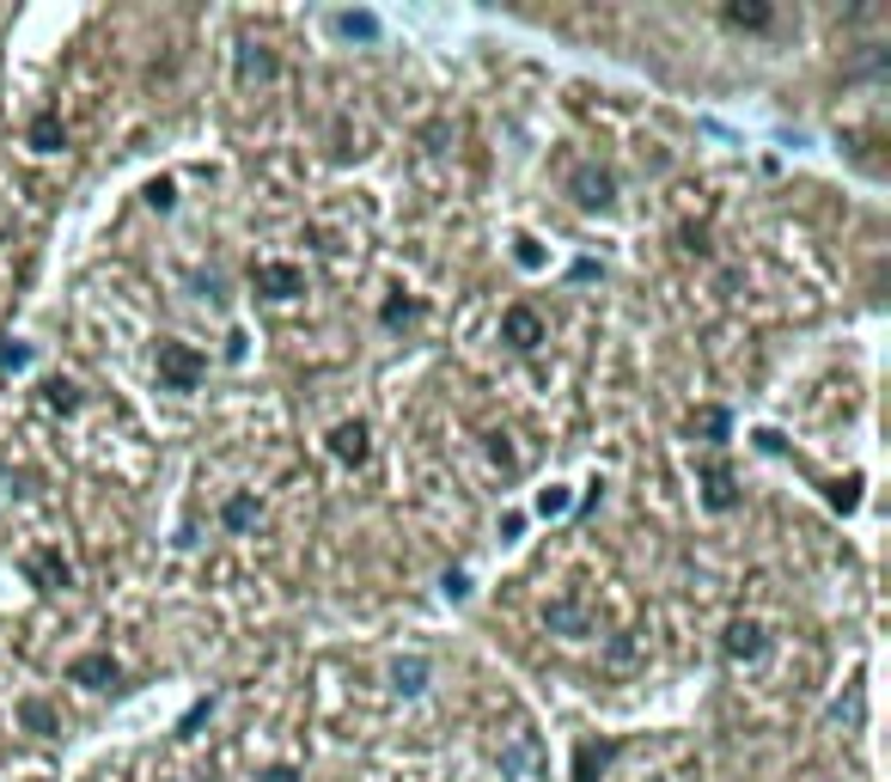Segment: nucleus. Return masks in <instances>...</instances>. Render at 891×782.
Returning <instances> with one entry per match:
<instances>
[{
  "mask_svg": "<svg viewBox=\"0 0 891 782\" xmlns=\"http://www.w3.org/2000/svg\"><path fill=\"white\" fill-rule=\"evenodd\" d=\"M159 379L171 385V392H196L202 379V355L190 343H159Z\"/></svg>",
  "mask_w": 891,
  "mask_h": 782,
  "instance_id": "obj_1",
  "label": "nucleus"
},
{
  "mask_svg": "<svg viewBox=\"0 0 891 782\" xmlns=\"http://www.w3.org/2000/svg\"><path fill=\"white\" fill-rule=\"evenodd\" d=\"M575 202H580V208H611V202H616V178L604 172V165H580V172H575Z\"/></svg>",
  "mask_w": 891,
  "mask_h": 782,
  "instance_id": "obj_2",
  "label": "nucleus"
},
{
  "mask_svg": "<svg viewBox=\"0 0 891 782\" xmlns=\"http://www.w3.org/2000/svg\"><path fill=\"white\" fill-rule=\"evenodd\" d=\"M501 336H507L513 349H538L544 343V319L532 312V306H507V312H501Z\"/></svg>",
  "mask_w": 891,
  "mask_h": 782,
  "instance_id": "obj_3",
  "label": "nucleus"
},
{
  "mask_svg": "<svg viewBox=\"0 0 891 782\" xmlns=\"http://www.w3.org/2000/svg\"><path fill=\"white\" fill-rule=\"evenodd\" d=\"M721 649H727V661H758V654H763V623L758 618H733V623H727Z\"/></svg>",
  "mask_w": 891,
  "mask_h": 782,
  "instance_id": "obj_4",
  "label": "nucleus"
},
{
  "mask_svg": "<svg viewBox=\"0 0 891 782\" xmlns=\"http://www.w3.org/2000/svg\"><path fill=\"white\" fill-rule=\"evenodd\" d=\"M67 678H74V685H93V690H110L117 685V661H110V654H79V661L67 666Z\"/></svg>",
  "mask_w": 891,
  "mask_h": 782,
  "instance_id": "obj_5",
  "label": "nucleus"
},
{
  "mask_svg": "<svg viewBox=\"0 0 891 782\" xmlns=\"http://www.w3.org/2000/svg\"><path fill=\"white\" fill-rule=\"evenodd\" d=\"M702 507H708V514L739 507V490H733V478H727L721 464H708V471H702Z\"/></svg>",
  "mask_w": 891,
  "mask_h": 782,
  "instance_id": "obj_6",
  "label": "nucleus"
},
{
  "mask_svg": "<svg viewBox=\"0 0 891 782\" xmlns=\"http://www.w3.org/2000/svg\"><path fill=\"white\" fill-rule=\"evenodd\" d=\"M25 575L37 587H67V581H74V569H67L62 550H37V557H25Z\"/></svg>",
  "mask_w": 891,
  "mask_h": 782,
  "instance_id": "obj_7",
  "label": "nucleus"
},
{
  "mask_svg": "<svg viewBox=\"0 0 891 782\" xmlns=\"http://www.w3.org/2000/svg\"><path fill=\"white\" fill-rule=\"evenodd\" d=\"M721 19L733 31H770L775 25V7H763V0H733V7H721Z\"/></svg>",
  "mask_w": 891,
  "mask_h": 782,
  "instance_id": "obj_8",
  "label": "nucleus"
},
{
  "mask_svg": "<svg viewBox=\"0 0 891 782\" xmlns=\"http://www.w3.org/2000/svg\"><path fill=\"white\" fill-rule=\"evenodd\" d=\"M257 288H262V293H276V300H293V293L305 288V276H300L293 264H262V269H257Z\"/></svg>",
  "mask_w": 891,
  "mask_h": 782,
  "instance_id": "obj_9",
  "label": "nucleus"
},
{
  "mask_svg": "<svg viewBox=\"0 0 891 782\" xmlns=\"http://www.w3.org/2000/svg\"><path fill=\"white\" fill-rule=\"evenodd\" d=\"M330 452H336L342 464H367V422H342L336 435H330Z\"/></svg>",
  "mask_w": 891,
  "mask_h": 782,
  "instance_id": "obj_10",
  "label": "nucleus"
},
{
  "mask_svg": "<svg viewBox=\"0 0 891 782\" xmlns=\"http://www.w3.org/2000/svg\"><path fill=\"white\" fill-rule=\"evenodd\" d=\"M611 752H616L611 740H587V746L575 752V782H599V770L611 764Z\"/></svg>",
  "mask_w": 891,
  "mask_h": 782,
  "instance_id": "obj_11",
  "label": "nucleus"
},
{
  "mask_svg": "<svg viewBox=\"0 0 891 782\" xmlns=\"http://www.w3.org/2000/svg\"><path fill=\"white\" fill-rule=\"evenodd\" d=\"M532 764H538V740H532V733H519V740L501 752V776H532Z\"/></svg>",
  "mask_w": 891,
  "mask_h": 782,
  "instance_id": "obj_12",
  "label": "nucleus"
},
{
  "mask_svg": "<svg viewBox=\"0 0 891 782\" xmlns=\"http://www.w3.org/2000/svg\"><path fill=\"white\" fill-rule=\"evenodd\" d=\"M19 721H25L31 733H43V740H50V733H62V716H55L43 697H25V703H19Z\"/></svg>",
  "mask_w": 891,
  "mask_h": 782,
  "instance_id": "obj_13",
  "label": "nucleus"
},
{
  "mask_svg": "<svg viewBox=\"0 0 891 782\" xmlns=\"http://www.w3.org/2000/svg\"><path fill=\"white\" fill-rule=\"evenodd\" d=\"M391 685L404 690V697H416V690H428V661H421V654H404V661L391 666Z\"/></svg>",
  "mask_w": 891,
  "mask_h": 782,
  "instance_id": "obj_14",
  "label": "nucleus"
},
{
  "mask_svg": "<svg viewBox=\"0 0 891 782\" xmlns=\"http://www.w3.org/2000/svg\"><path fill=\"white\" fill-rule=\"evenodd\" d=\"M330 25H336L342 38H361V43H373V38H379V19H373V13H336Z\"/></svg>",
  "mask_w": 891,
  "mask_h": 782,
  "instance_id": "obj_15",
  "label": "nucleus"
},
{
  "mask_svg": "<svg viewBox=\"0 0 891 782\" xmlns=\"http://www.w3.org/2000/svg\"><path fill=\"white\" fill-rule=\"evenodd\" d=\"M727 428H733L727 410H696L690 416V435H702V440H727Z\"/></svg>",
  "mask_w": 891,
  "mask_h": 782,
  "instance_id": "obj_16",
  "label": "nucleus"
},
{
  "mask_svg": "<svg viewBox=\"0 0 891 782\" xmlns=\"http://www.w3.org/2000/svg\"><path fill=\"white\" fill-rule=\"evenodd\" d=\"M31 147H43V153H55V147H62V117H55V110H43V117L31 122Z\"/></svg>",
  "mask_w": 891,
  "mask_h": 782,
  "instance_id": "obj_17",
  "label": "nucleus"
},
{
  "mask_svg": "<svg viewBox=\"0 0 891 782\" xmlns=\"http://www.w3.org/2000/svg\"><path fill=\"white\" fill-rule=\"evenodd\" d=\"M221 519H226V532H245V526H257V502H250V495H233V502L221 507Z\"/></svg>",
  "mask_w": 891,
  "mask_h": 782,
  "instance_id": "obj_18",
  "label": "nucleus"
},
{
  "mask_svg": "<svg viewBox=\"0 0 891 782\" xmlns=\"http://www.w3.org/2000/svg\"><path fill=\"white\" fill-rule=\"evenodd\" d=\"M568 507H575V495H568V483H550V490H538V514H544V519L568 514Z\"/></svg>",
  "mask_w": 891,
  "mask_h": 782,
  "instance_id": "obj_19",
  "label": "nucleus"
},
{
  "mask_svg": "<svg viewBox=\"0 0 891 782\" xmlns=\"http://www.w3.org/2000/svg\"><path fill=\"white\" fill-rule=\"evenodd\" d=\"M43 404H50V410H79V392H74V385H67V379H50V385H43Z\"/></svg>",
  "mask_w": 891,
  "mask_h": 782,
  "instance_id": "obj_20",
  "label": "nucleus"
},
{
  "mask_svg": "<svg viewBox=\"0 0 891 782\" xmlns=\"http://www.w3.org/2000/svg\"><path fill=\"white\" fill-rule=\"evenodd\" d=\"M550 630H568V636H580V630H587V611L562 599V606H550Z\"/></svg>",
  "mask_w": 891,
  "mask_h": 782,
  "instance_id": "obj_21",
  "label": "nucleus"
},
{
  "mask_svg": "<svg viewBox=\"0 0 891 782\" xmlns=\"http://www.w3.org/2000/svg\"><path fill=\"white\" fill-rule=\"evenodd\" d=\"M245 74H250V81H276V55L262 50V43H250V50H245Z\"/></svg>",
  "mask_w": 891,
  "mask_h": 782,
  "instance_id": "obj_22",
  "label": "nucleus"
},
{
  "mask_svg": "<svg viewBox=\"0 0 891 782\" xmlns=\"http://www.w3.org/2000/svg\"><path fill=\"white\" fill-rule=\"evenodd\" d=\"M25 361H31L25 343H0V367H25Z\"/></svg>",
  "mask_w": 891,
  "mask_h": 782,
  "instance_id": "obj_23",
  "label": "nucleus"
},
{
  "mask_svg": "<svg viewBox=\"0 0 891 782\" xmlns=\"http://www.w3.org/2000/svg\"><path fill=\"white\" fill-rule=\"evenodd\" d=\"M855 490H861V483H855V478H849V483H837V490H830V502H837V507H842V514H849V507H855V502H861V495H855Z\"/></svg>",
  "mask_w": 891,
  "mask_h": 782,
  "instance_id": "obj_24",
  "label": "nucleus"
},
{
  "mask_svg": "<svg viewBox=\"0 0 891 782\" xmlns=\"http://www.w3.org/2000/svg\"><path fill=\"white\" fill-rule=\"evenodd\" d=\"M147 202H153V208H171V202H178V190H171V178H159V184L147 190Z\"/></svg>",
  "mask_w": 891,
  "mask_h": 782,
  "instance_id": "obj_25",
  "label": "nucleus"
},
{
  "mask_svg": "<svg viewBox=\"0 0 891 782\" xmlns=\"http://www.w3.org/2000/svg\"><path fill=\"white\" fill-rule=\"evenodd\" d=\"M513 257H519V264H525V269H538V264H544V251H538V239H519V251H513Z\"/></svg>",
  "mask_w": 891,
  "mask_h": 782,
  "instance_id": "obj_26",
  "label": "nucleus"
},
{
  "mask_svg": "<svg viewBox=\"0 0 891 782\" xmlns=\"http://www.w3.org/2000/svg\"><path fill=\"white\" fill-rule=\"evenodd\" d=\"M404 319H416V306H409V300H391V306H385V324H404Z\"/></svg>",
  "mask_w": 891,
  "mask_h": 782,
  "instance_id": "obj_27",
  "label": "nucleus"
}]
</instances>
